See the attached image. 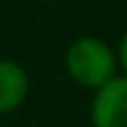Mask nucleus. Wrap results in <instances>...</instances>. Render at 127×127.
Segmentation results:
<instances>
[{
	"label": "nucleus",
	"mask_w": 127,
	"mask_h": 127,
	"mask_svg": "<svg viewBox=\"0 0 127 127\" xmlns=\"http://www.w3.org/2000/svg\"><path fill=\"white\" fill-rule=\"evenodd\" d=\"M119 65H125V44H119L114 52L99 36H78L65 52L67 75L91 91H99L112 78H117Z\"/></svg>",
	"instance_id": "1"
},
{
	"label": "nucleus",
	"mask_w": 127,
	"mask_h": 127,
	"mask_svg": "<svg viewBox=\"0 0 127 127\" xmlns=\"http://www.w3.org/2000/svg\"><path fill=\"white\" fill-rule=\"evenodd\" d=\"M94 127H127V78L117 75L99 91L91 101Z\"/></svg>",
	"instance_id": "2"
},
{
	"label": "nucleus",
	"mask_w": 127,
	"mask_h": 127,
	"mask_svg": "<svg viewBox=\"0 0 127 127\" xmlns=\"http://www.w3.org/2000/svg\"><path fill=\"white\" fill-rule=\"evenodd\" d=\"M31 80L24 65L16 60H0V114H10L24 106Z\"/></svg>",
	"instance_id": "3"
},
{
	"label": "nucleus",
	"mask_w": 127,
	"mask_h": 127,
	"mask_svg": "<svg viewBox=\"0 0 127 127\" xmlns=\"http://www.w3.org/2000/svg\"><path fill=\"white\" fill-rule=\"evenodd\" d=\"M39 3H60V0H39Z\"/></svg>",
	"instance_id": "4"
}]
</instances>
